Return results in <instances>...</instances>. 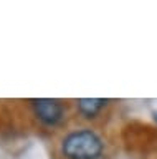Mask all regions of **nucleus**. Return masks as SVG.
<instances>
[{"label":"nucleus","instance_id":"nucleus-4","mask_svg":"<svg viewBox=\"0 0 157 159\" xmlns=\"http://www.w3.org/2000/svg\"><path fill=\"white\" fill-rule=\"evenodd\" d=\"M154 116H155V121H157V111H155V113H154Z\"/></svg>","mask_w":157,"mask_h":159},{"label":"nucleus","instance_id":"nucleus-1","mask_svg":"<svg viewBox=\"0 0 157 159\" xmlns=\"http://www.w3.org/2000/svg\"><path fill=\"white\" fill-rule=\"evenodd\" d=\"M61 154L66 159H101L104 141L96 131L83 128L70 133L61 141Z\"/></svg>","mask_w":157,"mask_h":159},{"label":"nucleus","instance_id":"nucleus-3","mask_svg":"<svg viewBox=\"0 0 157 159\" xmlns=\"http://www.w3.org/2000/svg\"><path fill=\"white\" fill-rule=\"evenodd\" d=\"M106 104H107V99L104 98H81L76 101V108L81 116L91 119V118H96Z\"/></svg>","mask_w":157,"mask_h":159},{"label":"nucleus","instance_id":"nucleus-2","mask_svg":"<svg viewBox=\"0 0 157 159\" xmlns=\"http://www.w3.org/2000/svg\"><path fill=\"white\" fill-rule=\"evenodd\" d=\"M30 103L35 116L46 126H56V124L61 123L63 116H65V106H63L60 99L38 98V99H32Z\"/></svg>","mask_w":157,"mask_h":159}]
</instances>
